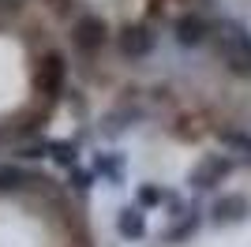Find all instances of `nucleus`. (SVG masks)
Here are the masks:
<instances>
[{"instance_id":"1","label":"nucleus","mask_w":251,"mask_h":247,"mask_svg":"<svg viewBox=\"0 0 251 247\" xmlns=\"http://www.w3.org/2000/svg\"><path fill=\"white\" fill-rule=\"evenodd\" d=\"M218 52H221V60L229 64V72L251 75V34L240 23L225 19L218 26Z\"/></svg>"},{"instance_id":"2","label":"nucleus","mask_w":251,"mask_h":247,"mask_svg":"<svg viewBox=\"0 0 251 247\" xmlns=\"http://www.w3.org/2000/svg\"><path fill=\"white\" fill-rule=\"evenodd\" d=\"M64 82H68V60H64L60 52H45L42 64H38V72H34V86L42 98L56 101L64 94Z\"/></svg>"},{"instance_id":"3","label":"nucleus","mask_w":251,"mask_h":247,"mask_svg":"<svg viewBox=\"0 0 251 247\" xmlns=\"http://www.w3.org/2000/svg\"><path fill=\"white\" fill-rule=\"evenodd\" d=\"M72 41L83 56H98L101 45L109 41V26H105V19H98V15H83L72 30Z\"/></svg>"},{"instance_id":"4","label":"nucleus","mask_w":251,"mask_h":247,"mask_svg":"<svg viewBox=\"0 0 251 247\" xmlns=\"http://www.w3.org/2000/svg\"><path fill=\"white\" fill-rule=\"evenodd\" d=\"M154 45H157L154 30L143 26V23H131V26H124V30L116 34V49H120V56H127V60H143V56H150Z\"/></svg>"},{"instance_id":"5","label":"nucleus","mask_w":251,"mask_h":247,"mask_svg":"<svg viewBox=\"0 0 251 247\" xmlns=\"http://www.w3.org/2000/svg\"><path fill=\"white\" fill-rule=\"evenodd\" d=\"M229 173H232V161L225 154H206L191 169V187H195V191H210V187H218Z\"/></svg>"},{"instance_id":"6","label":"nucleus","mask_w":251,"mask_h":247,"mask_svg":"<svg viewBox=\"0 0 251 247\" xmlns=\"http://www.w3.org/2000/svg\"><path fill=\"white\" fill-rule=\"evenodd\" d=\"M248 214H251V202L244 195H221L218 202L210 206L214 225H236V221H244Z\"/></svg>"},{"instance_id":"7","label":"nucleus","mask_w":251,"mask_h":247,"mask_svg":"<svg viewBox=\"0 0 251 247\" xmlns=\"http://www.w3.org/2000/svg\"><path fill=\"white\" fill-rule=\"evenodd\" d=\"M176 41L180 45H202L206 41V34H210V23L202 19V15H195V11H188V15H180L176 19Z\"/></svg>"},{"instance_id":"8","label":"nucleus","mask_w":251,"mask_h":247,"mask_svg":"<svg viewBox=\"0 0 251 247\" xmlns=\"http://www.w3.org/2000/svg\"><path fill=\"white\" fill-rule=\"evenodd\" d=\"M30 184H42V176L26 173L23 165H0V195H15Z\"/></svg>"},{"instance_id":"9","label":"nucleus","mask_w":251,"mask_h":247,"mask_svg":"<svg viewBox=\"0 0 251 247\" xmlns=\"http://www.w3.org/2000/svg\"><path fill=\"white\" fill-rule=\"evenodd\" d=\"M116 232L124 240H143L147 236V217H143V210H139V206L120 210V214H116Z\"/></svg>"},{"instance_id":"10","label":"nucleus","mask_w":251,"mask_h":247,"mask_svg":"<svg viewBox=\"0 0 251 247\" xmlns=\"http://www.w3.org/2000/svg\"><path fill=\"white\" fill-rule=\"evenodd\" d=\"M202 225V217H199V210H191V214H184L176 221V225H169V232H165V240L169 244H184L188 236H195V228Z\"/></svg>"},{"instance_id":"11","label":"nucleus","mask_w":251,"mask_h":247,"mask_svg":"<svg viewBox=\"0 0 251 247\" xmlns=\"http://www.w3.org/2000/svg\"><path fill=\"white\" fill-rule=\"evenodd\" d=\"M109 176L113 184H120L124 180V157H116V154H98L94 157V176Z\"/></svg>"},{"instance_id":"12","label":"nucleus","mask_w":251,"mask_h":247,"mask_svg":"<svg viewBox=\"0 0 251 247\" xmlns=\"http://www.w3.org/2000/svg\"><path fill=\"white\" fill-rule=\"evenodd\" d=\"M45 154H49L56 165H64V169H75V161H79L75 143H45Z\"/></svg>"},{"instance_id":"13","label":"nucleus","mask_w":251,"mask_h":247,"mask_svg":"<svg viewBox=\"0 0 251 247\" xmlns=\"http://www.w3.org/2000/svg\"><path fill=\"white\" fill-rule=\"evenodd\" d=\"M218 139L229 146V150H236V154H248V157H251V135H248V131H232V127H225Z\"/></svg>"},{"instance_id":"14","label":"nucleus","mask_w":251,"mask_h":247,"mask_svg":"<svg viewBox=\"0 0 251 247\" xmlns=\"http://www.w3.org/2000/svg\"><path fill=\"white\" fill-rule=\"evenodd\" d=\"M72 187L75 191H90L94 187V169L86 173V169H72Z\"/></svg>"},{"instance_id":"15","label":"nucleus","mask_w":251,"mask_h":247,"mask_svg":"<svg viewBox=\"0 0 251 247\" xmlns=\"http://www.w3.org/2000/svg\"><path fill=\"white\" fill-rule=\"evenodd\" d=\"M161 198H165V191H161V187H139V206H157L161 202Z\"/></svg>"},{"instance_id":"16","label":"nucleus","mask_w":251,"mask_h":247,"mask_svg":"<svg viewBox=\"0 0 251 247\" xmlns=\"http://www.w3.org/2000/svg\"><path fill=\"white\" fill-rule=\"evenodd\" d=\"M19 157H26V161H38V157H45V146H23Z\"/></svg>"}]
</instances>
